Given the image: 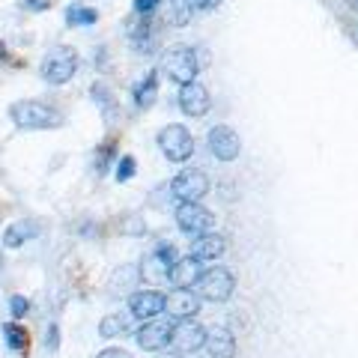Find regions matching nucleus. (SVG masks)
Segmentation results:
<instances>
[{
  "mask_svg": "<svg viewBox=\"0 0 358 358\" xmlns=\"http://www.w3.org/2000/svg\"><path fill=\"white\" fill-rule=\"evenodd\" d=\"M9 120L15 122L18 129L27 131H48V129H63V114L48 102H39V99H21V102L9 105Z\"/></svg>",
  "mask_w": 358,
  "mask_h": 358,
  "instance_id": "obj_1",
  "label": "nucleus"
},
{
  "mask_svg": "<svg viewBox=\"0 0 358 358\" xmlns=\"http://www.w3.org/2000/svg\"><path fill=\"white\" fill-rule=\"evenodd\" d=\"M233 289H236V278H233V272L224 266L203 268V275H200L197 284H194V293L200 296V301H212V305L227 301L233 296Z\"/></svg>",
  "mask_w": 358,
  "mask_h": 358,
  "instance_id": "obj_2",
  "label": "nucleus"
},
{
  "mask_svg": "<svg viewBox=\"0 0 358 358\" xmlns=\"http://www.w3.org/2000/svg\"><path fill=\"white\" fill-rule=\"evenodd\" d=\"M162 72L179 87L197 81L200 66H197L194 48H188V45H171V48L164 51V57H162Z\"/></svg>",
  "mask_w": 358,
  "mask_h": 358,
  "instance_id": "obj_3",
  "label": "nucleus"
},
{
  "mask_svg": "<svg viewBox=\"0 0 358 358\" xmlns=\"http://www.w3.org/2000/svg\"><path fill=\"white\" fill-rule=\"evenodd\" d=\"M155 141H159V150L164 152L167 162L182 164V162H188L194 155V138H192V131H188L185 126H179V122L164 126Z\"/></svg>",
  "mask_w": 358,
  "mask_h": 358,
  "instance_id": "obj_4",
  "label": "nucleus"
},
{
  "mask_svg": "<svg viewBox=\"0 0 358 358\" xmlns=\"http://www.w3.org/2000/svg\"><path fill=\"white\" fill-rule=\"evenodd\" d=\"M78 72V51L69 48V45H60V48H54L48 57L42 60V78L54 87H63L69 84Z\"/></svg>",
  "mask_w": 358,
  "mask_h": 358,
  "instance_id": "obj_5",
  "label": "nucleus"
},
{
  "mask_svg": "<svg viewBox=\"0 0 358 358\" xmlns=\"http://www.w3.org/2000/svg\"><path fill=\"white\" fill-rule=\"evenodd\" d=\"M209 176L203 171H197V167H185V171H179L171 182V192L179 203H200L206 194H209Z\"/></svg>",
  "mask_w": 358,
  "mask_h": 358,
  "instance_id": "obj_6",
  "label": "nucleus"
},
{
  "mask_svg": "<svg viewBox=\"0 0 358 358\" xmlns=\"http://www.w3.org/2000/svg\"><path fill=\"white\" fill-rule=\"evenodd\" d=\"M176 227L185 236H200L215 227V215L203 206V203H179L176 206Z\"/></svg>",
  "mask_w": 358,
  "mask_h": 358,
  "instance_id": "obj_7",
  "label": "nucleus"
},
{
  "mask_svg": "<svg viewBox=\"0 0 358 358\" xmlns=\"http://www.w3.org/2000/svg\"><path fill=\"white\" fill-rule=\"evenodd\" d=\"M206 346V329L197 320H179L171 334V350L179 355H192Z\"/></svg>",
  "mask_w": 358,
  "mask_h": 358,
  "instance_id": "obj_8",
  "label": "nucleus"
},
{
  "mask_svg": "<svg viewBox=\"0 0 358 358\" xmlns=\"http://www.w3.org/2000/svg\"><path fill=\"white\" fill-rule=\"evenodd\" d=\"M173 326L176 322L171 320H147L143 326L134 331V341H138L141 350H147V352H162L164 346H171V334H173Z\"/></svg>",
  "mask_w": 358,
  "mask_h": 358,
  "instance_id": "obj_9",
  "label": "nucleus"
},
{
  "mask_svg": "<svg viewBox=\"0 0 358 358\" xmlns=\"http://www.w3.org/2000/svg\"><path fill=\"white\" fill-rule=\"evenodd\" d=\"M200 310V296L194 289H185V287H173L171 293L164 296V313L173 317L176 322L179 320H194Z\"/></svg>",
  "mask_w": 358,
  "mask_h": 358,
  "instance_id": "obj_10",
  "label": "nucleus"
},
{
  "mask_svg": "<svg viewBox=\"0 0 358 358\" xmlns=\"http://www.w3.org/2000/svg\"><path fill=\"white\" fill-rule=\"evenodd\" d=\"M206 141H209V152L215 155L218 162H233V159H239L242 141H239V134L233 131L230 126H212L209 134H206Z\"/></svg>",
  "mask_w": 358,
  "mask_h": 358,
  "instance_id": "obj_11",
  "label": "nucleus"
},
{
  "mask_svg": "<svg viewBox=\"0 0 358 358\" xmlns=\"http://www.w3.org/2000/svg\"><path fill=\"white\" fill-rule=\"evenodd\" d=\"M179 108H182V114L185 117H206L209 114V108H212V96H209V90L200 84V81H192V84H185V87H179Z\"/></svg>",
  "mask_w": 358,
  "mask_h": 358,
  "instance_id": "obj_12",
  "label": "nucleus"
},
{
  "mask_svg": "<svg viewBox=\"0 0 358 358\" xmlns=\"http://www.w3.org/2000/svg\"><path fill=\"white\" fill-rule=\"evenodd\" d=\"M129 310L131 317L138 320H155L164 313V293H159V289H138V293L129 296Z\"/></svg>",
  "mask_w": 358,
  "mask_h": 358,
  "instance_id": "obj_13",
  "label": "nucleus"
},
{
  "mask_svg": "<svg viewBox=\"0 0 358 358\" xmlns=\"http://www.w3.org/2000/svg\"><path fill=\"white\" fill-rule=\"evenodd\" d=\"M224 251H227V242H224V236H221V233H215V230L200 233V236H192V248H188V254L197 257L200 263L218 260Z\"/></svg>",
  "mask_w": 358,
  "mask_h": 358,
  "instance_id": "obj_14",
  "label": "nucleus"
},
{
  "mask_svg": "<svg viewBox=\"0 0 358 358\" xmlns=\"http://www.w3.org/2000/svg\"><path fill=\"white\" fill-rule=\"evenodd\" d=\"M39 230H42V224L36 218H18V221H13L3 230V239H0V245H3V248H21L24 242L36 239Z\"/></svg>",
  "mask_w": 358,
  "mask_h": 358,
  "instance_id": "obj_15",
  "label": "nucleus"
},
{
  "mask_svg": "<svg viewBox=\"0 0 358 358\" xmlns=\"http://www.w3.org/2000/svg\"><path fill=\"white\" fill-rule=\"evenodd\" d=\"M203 350L209 352V358H233L236 355V338H233L230 329H209L206 331V346Z\"/></svg>",
  "mask_w": 358,
  "mask_h": 358,
  "instance_id": "obj_16",
  "label": "nucleus"
},
{
  "mask_svg": "<svg viewBox=\"0 0 358 358\" xmlns=\"http://www.w3.org/2000/svg\"><path fill=\"white\" fill-rule=\"evenodd\" d=\"M203 275V268H200V260L197 257H179V260L173 263V268H171V278H167V281H171L173 287H194L197 284V278Z\"/></svg>",
  "mask_w": 358,
  "mask_h": 358,
  "instance_id": "obj_17",
  "label": "nucleus"
},
{
  "mask_svg": "<svg viewBox=\"0 0 358 358\" xmlns=\"http://www.w3.org/2000/svg\"><path fill=\"white\" fill-rule=\"evenodd\" d=\"M126 334H131V320L126 313H108L99 322V338L114 341V338H126Z\"/></svg>",
  "mask_w": 358,
  "mask_h": 358,
  "instance_id": "obj_18",
  "label": "nucleus"
},
{
  "mask_svg": "<svg viewBox=\"0 0 358 358\" xmlns=\"http://www.w3.org/2000/svg\"><path fill=\"white\" fill-rule=\"evenodd\" d=\"M155 96H159V72H147V78L134 87V108L138 110L152 108Z\"/></svg>",
  "mask_w": 358,
  "mask_h": 358,
  "instance_id": "obj_19",
  "label": "nucleus"
},
{
  "mask_svg": "<svg viewBox=\"0 0 358 358\" xmlns=\"http://www.w3.org/2000/svg\"><path fill=\"white\" fill-rule=\"evenodd\" d=\"M3 341H6V346H9V350H13L15 355H27V350H30L27 329L18 326V322H6V326H3Z\"/></svg>",
  "mask_w": 358,
  "mask_h": 358,
  "instance_id": "obj_20",
  "label": "nucleus"
},
{
  "mask_svg": "<svg viewBox=\"0 0 358 358\" xmlns=\"http://www.w3.org/2000/svg\"><path fill=\"white\" fill-rule=\"evenodd\" d=\"M192 15H194L192 0H167V21H171L173 27L192 24Z\"/></svg>",
  "mask_w": 358,
  "mask_h": 358,
  "instance_id": "obj_21",
  "label": "nucleus"
},
{
  "mask_svg": "<svg viewBox=\"0 0 358 358\" xmlns=\"http://www.w3.org/2000/svg\"><path fill=\"white\" fill-rule=\"evenodd\" d=\"M66 21H69L72 27H90V24L99 21V13L90 9V6H69L66 9Z\"/></svg>",
  "mask_w": 358,
  "mask_h": 358,
  "instance_id": "obj_22",
  "label": "nucleus"
},
{
  "mask_svg": "<svg viewBox=\"0 0 358 358\" xmlns=\"http://www.w3.org/2000/svg\"><path fill=\"white\" fill-rule=\"evenodd\" d=\"M114 155H117V147H114V141H108L102 150H99L96 155V176H102L110 164H114Z\"/></svg>",
  "mask_w": 358,
  "mask_h": 358,
  "instance_id": "obj_23",
  "label": "nucleus"
},
{
  "mask_svg": "<svg viewBox=\"0 0 358 358\" xmlns=\"http://www.w3.org/2000/svg\"><path fill=\"white\" fill-rule=\"evenodd\" d=\"M152 257H155V260H159V263L167 268V272H171V268H173V263L179 260V257H176V248H173V245H167V242H162L159 248L152 251Z\"/></svg>",
  "mask_w": 358,
  "mask_h": 358,
  "instance_id": "obj_24",
  "label": "nucleus"
},
{
  "mask_svg": "<svg viewBox=\"0 0 358 358\" xmlns=\"http://www.w3.org/2000/svg\"><path fill=\"white\" fill-rule=\"evenodd\" d=\"M114 167H117V182H129V179L134 176V171H138V164H134L131 155H122Z\"/></svg>",
  "mask_w": 358,
  "mask_h": 358,
  "instance_id": "obj_25",
  "label": "nucleus"
},
{
  "mask_svg": "<svg viewBox=\"0 0 358 358\" xmlns=\"http://www.w3.org/2000/svg\"><path fill=\"white\" fill-rule=\"evenodd\" d=\"M93 99L105 108V114H110V108H114V99H110V90L105 84H93Z\"/></svg>",
  "mask_w": 358,
  "mask_h": 358,
  "instance_id": "obj_26",
  "label": "nucleus"
},
{
  "mask_svg": "<svg viewBox=\"0 0 358 358\" xmlns=\"http://www.w3.org/2000/svg\"><path fill=\"white\" fill-rule=\"evenodd\" d=\"M9 310H13V317H15V320H24L27 313H30V299H24V296H13V299H9Z\"/></svg>",
  "mask_w": 358,
  "mask_h": 358,
  "instance_id": "obj_27",
  "label": "nucleus"
},
{
  "mask_svg": "<svg viewBox=\"0 0 358 358\" xmlns=\"http://www.w3.org/2000/svg\"><path fill=\"white\" fill-rule=\"evenodd\" d=\"M45 346H48L51 352H57V346H60V329H57V322H51L48 331H45Z\"/></svg>",
  "mask_w": 358,
  "mask_h": 358,
  "instance_id": "obj_28",
  "label": "nucleus"
},
{
  "mask_svg": "<svg viewBox=\"0 0 358 358\" xmlns=\"http://www.w3.org/2000/svg\"><path fill=\"white\" fill-rule=\"evenodd\" d=\"M162 0H134V13L138 15H152Z\"/></svg>",
  "mask_w": 358,
  "mask_h": 358,
  "instance_id": "obj_29",
  "label": "nucleus"
},
{
  "mask_svg": "<svg viewBox=\"0 0 358 358\" xmlns=\"http://www.w3.org/2000/svg\"><path fill=\"white\" fill-rule=\"evenodd\" d=\"M21 6L30 13H45V9H51V0H21Z\"/></svg>",
  "mask_w": 358,
  "mask_h": 358,
  "instance_id": "obj_30",
  "label": "nucleus"
},
{
  "mask_svg": "<svg viewBox=\"0 0 358 358\" xmlns=\"http://www.w3.org/2000/svg\"><path fill=\"white\" fill-rule=\"evenodd\" d=\"M197 13H212V9H218L221 6V0H192Z\"/></svg>",
  "mask_w": 358,
  "mask_h": 358,
  "instance_id": "obj_31",
  "label": "nucleus"
},
{
  "mask_svg": "<svg viewBox=\"0 0 358 358\" xmlns=\"http://www.w3.org/2000/svg\"><path fill=\"white\" fill-rule=\"evenodd\" d=\"M96 358H131L126 350H120V346H108V350H102Z\"/></svg>",
  "mask_w": 358,
  "mask_h": 358,
  "instance_id": "obj_32",
  "label": "nucleus"
},
{
  "mask_svg": "<svg viewBox=\"0 0 358 358\" xmlns=\"http://www.w3.org/2000/svg\"><path fill=\"white\" fill-rule=\"evenodd\" d=\"M6 57H9V54H6V45L0 42V60H6Z\"/></svg>",
  "mask_w": 358,
  "mask_h": 358,
  "instance_id": "obj_33",
  "label": "nucleus"
},
{
  "mask_svg": "<svg viewBox=\"0 0 358 358\" xmlns=\"http://www.w3.org/2000/svg\"><path fill=\"white\" fill-rule=\"evenodd\" d=\"M167 358H179V352H173V355H167Z\"/></svg>",
  "mask_w": 358,
  "mask_h": 358,
  "instance_id": "obj_34",
  "label": "nucleus"
},
{
  "mask_svg": "<svg viewBox=\"0 0 358 358\" xmlns=\"http://www.w3.org/2000/svg\"><path fill=\"white\" fill-rule=\"evenodd\" d=\"M0 268H3V257H0Z\"/></svg>",
  "mask_w": 358,
  "mask_h": 358,
  "instance_id": "obj_35",
  "label": "nucleus"
}]
</instances>
